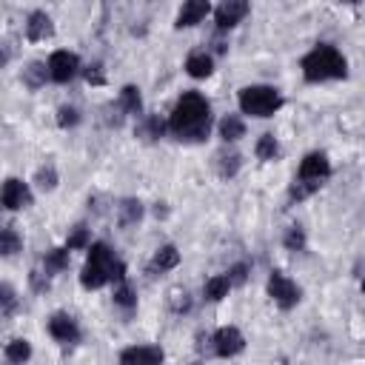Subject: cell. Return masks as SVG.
Returning a JSON list of instances; mask_svg holds the SVG:
<instances>
[{"label":"cell","mask_w":365,"mask_h":365,"mask_svg":"<svg viewBox=\"0 0 365 365\" xmlns=\"http://www.w3.org/2000/svg\"><path fill=\"white\" fill-rule=\"evenodd\" d=\"M208 128H211V106H208V100L200 91H185L177 100L174 111H171L168 131L177 140L200 143V140L208 137Z\"/></svg>","instance_id":"obj_1"},{"label":"cell","mask_w":365,"mask_h":365,"mask_svg":"<svg viewBox=\"0 0 365 365\" xmlns=\"http://www.w3.org/2000/svg\"><path fill=\"white\" fill-rule=\"evenodd\" d=\"M302 77L308 83H322V80H342L348 74V60L342 57V51L336 46L319 43L317 48H311L302 57Z\"/></svg>","instance_id":"obj_2"},{"label":"cell","mask_w":365,"mask_h":365,"mask_svg":"<svg viewBox=\"0 0 365 365\" xmlns=\"http://www.w3.org/2000/svg\"><path fill=\"white\" fill-rule=\"evenodd\" d=\"M328 177H331V163H328V157L319 154V151H311V154L302 157V163H299V174H297L294 185H291L288 197L299 202V200L311 197V194L322 185V180H328Z\"/></svg>","instance_id":"obj_3"},{"label":"cell","mask_w":365,"mask_h":365,"mask_svg":"<svg viewBox=\"0 0 365 365\" xmlns=\"http://www.w3.org/2000/svg\"><path fill=\"white\" fill-rule=\"evenodd\" d=\"M117 262L120 259H114V251L106 242H91L86 265H83V274H80L83 288H103L106 282H111Z\"/></svg>","instance_id":"obj_4"},{"label":"cell","mask_w":365,"mask_h":365,"mask_svg":"<svg viewBox=\"0 0 365 365\" xmlns=\"http://www.w3.org/2000/svg\"><path fill=\"white\" fill-rule=\"evenodd\" d=\"M282 106V97L274 86H248L240 91V108L251 117H271Z\"/></svg>","instance_id":"obj_5"},{"label":"cell","mask_w":365,"mask_h":365,"mask_svg":"<svg viewBox=\"0 0 365 365\" xmlns=\"http://www.w3.org/2000/svg\"><path fill=\"white\" fill-rule=\"evenodd\" d=\"M268 297L279 305V308H294L297 302H299V297H302V291H299V285L297 282H291L282 271H271V277H268Z\"/></svg>","instance_id":"obj_6"},{"label":"cell","mask_w":365,"mask_h":365,"mask_svg":"<svg viewBox=\"0 0 365 365\" xmlns=\"http://www.w3.org/2000/svg\"><path fill=\"white\" fill-rule=\"evenodd\" d=\"M80 68V57L74 51H54L48 57V77L54 83H68Z\"/></svg>","instance_id":"obj_7"},{"label":"cell","mask_w":365,"mask_h":365,"mask_svg":"<svg viewBox=\"0 0 365 365\" xmlns=\"http://www.w3.org/2000/svg\"><path fill=\"white\" fill-rule=\"evenodd\" d=\"M211 348H214L217 356H237V354L245 348V339H242V334H240L234 325H225V328L214 331Z\"/></svg>","instance_id":"obj_8"},{"label":"cell","mask_w":365,"mask_h":365,"mask_svg":"<svg viewBox=\"0 0 365 365\" xmlns=\"http://www.w3.org/2000/svg\"><path fill=\"white\" fill-rule=\"evenodd\" d=\"M0 202H3L6 208H11V211L26 208V205H31V191H29V185H26L23 180L11 177V180H6L3 188H0Z\"/></svg>","instance_id":"obj_9"},{"label":"cell","mask_w":365,"mask_h":365,"mask_svg":"<svg viewBox=\"0 0 365 365\" xmlns=\"http://www.w3.org/2000/svg\"><path fill=\"white\" fill-rule=\"evenodd\" d=\"M48 334H51L57 342H66V345H71V342L80 339L77 322H74L68 314H63V311H57V314L48 317Z\"/></svg>","instance_id":"obj_10"},{"label":"cell","mask_w":365,"mask_h":365,"mask_svg":"<svg viewBox=\"0 0 365 365\" xmlns=\"http://www.w3.org/2000/svg\"><path fill=\"white\" fill-rule=\"evenodd\" d=\"M120 365H163V351L157 345H131L120 354Z\"/></svg>","instance_id":"obj_11"},{"label":"cell","mask_w":365,"mask_h":365,"mask_svg":"<svg viewBox=\"0 0 365 365\" xmlns=\"http://www.w3.org/2000/svg\"><path fill=\"white\" fill-rule=\"evenodd\" d=\"M245 14H248V3H245V0H225V3L214 11V20H217V29L222 31V29L237 26Z\"/></svg>","instance_id":"obj_12"},{"label":"cell","mask_w":365,"mask_h":365,"mask_svg":"<svg viewBox=\"0 0 365 365\" xmlns=\"http://www.w3.org/2000/svg\"><path fill=\"white\" fill-rule=\"evenodd\" d=\"M54 34V26H51V17L46 14V11H31L29 14V20H26V37L31 40V43H37V40H46V37H51Z\"/></svg>","instance_id":"obj_13"},{"label":"cell","mask_w":365,"mask_h":365,"mask_svg":"<svg viewBox=\"0 0 365 365\" xmlns=\"http://www.w3.org/2000/svg\"><path fill=\"white\" fill-rule=\"evenodd\" d=\"M211 11V6L205 3V0H188L182 9H180V14H177V29H188V26H197L205 14Z\"/></svg>","instance_id":"obj_14"},{"label":"cell","mask_w":365,"mask_h":365,"mask_svg":"<svg viewBox=\"0 0 365 365\" xmlns=\"http://www.w3.org/2000/svg\"><path fill=\"white\" fill-rule=\"evenodd\" d=\"M177 265H180V251H177L174 245H163V248H157V254H154V259H151V265H148V274L171 271V268H177Z\"/></svg>","instance_id":"obj_15"},{"label":"cell","mask_w":365,"mask_h":365,"mask_svg":"<svg viewBox=\"0 0 365 365\" xmlns=\"http://www.w3.org/2000/svg\"><path fill=\"white\" fill-rule=\"evenodd\" d=\"M211 68H214V60H211V54H205V51H194V54H188V60H185V71H188L191 77H197V80L208 77Z\"/></svg>","instance_id":"obj_16"},{"label":"cell","mask_w":365,"mask_h":365,"mask_svg":"<svg viewBox=\"0 0 365 365\" xmlns=\"http://www.w3.org/2000/svg\"><path fill=\"white\" fill-rule=\"evenodd\" d=\"M117 108L125 111V114H140V108H143L140 88L137 86H123L120 88V100H117Z\"/></svg>","instance_id":"obj_17"},{"label":"cell","mask_w":365,"mask_h":365,"mask_svg":"<svg viewBox=\"0 0 365 365\" xmlns=\"http://www.w3.org/2000/svg\"><path fill=\"white\" fill-rule=\"evenodd\" d=\"M245 134V123L237 117V114H225L220 120V137L228 143V140H240Z\"/></svg>","instance_id":"obj_18"},{"label":"cell","mask_w":365,"mask_h":365,"mask_svg":"<svg viewBox=\"0 0 365 365\" xmlns=\"http://www.w3.org/2000/svg\"><path fill=\"white\" fill-rule=\"evenodd\" d=\"M228 291H231V282H228V277H225V274H220V277H211V279L205 282V288H202L205 299H211V302H217V299L228 297Z\"/></svg>","instance_id":"obj_19"},{"label":"cell","mask_w":365,"mask_h":365,"mask_svg":"<svg viewBox=\"0 0 365 365\" xmlns=\"http://www.w3.org/2000/svg\"><path fill=\"white\" fill-rule=\"evenodd\" d=\"M68 248H51V251H46V257H43V265H46V274H57V271H63L66 265H68Z\"/></svg>","instance_id":"obj_20"},{"label":"cell","mask_w":365,"mask_h":365,"mask_svg":"<svg viewBox=\"0 0 365 365\" xmlns=\"http://www.w3.org/2000/svg\"><path fill=\"white\" fill-rule=\"evenodd\" d=\"M29 356H31V345H29V339H11V342L6 345V359H9V362L23 365Z\"/></svg>","instance_id":"obj_21"},{"label":"cell","mask_w":365,"mask_h":365,"mask_svg":"<svg viewBox=\"0 0 365 365\" xmlns=\"http://www.w3.org/2000/svg\"><path fill=\"white\" fill-rule=\"evenodd\" d=\"M257 157L259 160H277L279 157V143H277V137L274 134H262L259 140H257Z\"/></svg>","instance_id":"obj_22"},{"label":"cell","mask_w":365,"mask_h":365,"mask_svg":"<svg viewBox=\"0 0 365 365\" xmlns=\"http://www.w3.org/2000/svg\"><path fill=\"white\" fill-rule=\"evenodd\" d=\"M140 217H143L140 200H123L120 202V225H134Z\"/></svg>","instance_id":"obj_23"},{"label":"cell","mask_w":365,"mask_h":365,"mask_svg":"<svg viewBox=\"0 0 365 365\" xmlns=\"http://www.w3.org/2000/svg\"><path fill=\"white\" fill-rule=\"evenodd\" d=\"M23 248V240L14 228H0V254H17Z\"/></svg>","instance_id":"obj_24"},{"label":"cell","mask_w":365,"mask_h":365,"mask_svg":"<svg viewBox=\"0 0 365 365\" xmlns=\"http://www.w3.org/2000/svg\"><path fill=\"white\" fill-rule=\"evenodd\" d=\"M163 131H165V123H163L160 117H148V120L137 128V134H140L143 140H160V137H163Z\"/></svg>","instance_id":"obj_25"},{"label":"cell","mask_w":365,"mask_h":365,"mask_svg":"<svg viewBox=\"0 0 365 365\" xmlns=\"http://www.w3.org/2000/svg\"><path fill=\"white\" fill-rule=\"evenodd\" d=\"M114 302H117L120 308H134V305H137V297H134V291H131V285H128L125 279L117 282V288H114Z\"/></svg>","instance_id":"obj_26"},{"label":"cell","mask_w":365,"mask_h":365,"mask_svg":"<svg viewBox=\"0 0 365 365\" xmlns=\"http://www.w3.org/2000/svg\"><path fill=\"white\" fill-rule=\"evenodd\" d=\"M282 242H285L288 251H302V248H305V231H302L299 225H291Z\"/></svg>","instance_id":"obj_27"},{"label":"cell","mask_w":365,"mask_h":365,"mask_svg":"<svg viewBox=\"0 0 365 365\" xmlns=\"http://www.w3.org/2000/svg\"><path fill=\"white\" fill-rule=\"evenodd\" d=\"M86 245H88V228H86V225H77V228L68 234L66 248H68V251H77V248H86Z\"/></svg>","instance_id":"obj_28"},{"label":"cell","mask_w":365,"mask_h":365,"mask_svg":"<svg viewBox=\"0 0 365 365\" xmlns=\"http://www.w3.org/2000/svg\"><path fill=\"white\" fill-rule=\"evenodd\" d=\"M26 86H31V88H37L43 80H46V66L43 63H31L29 68H26Z\"/></svg>","instance_id":"obj_29"},{"label":"cell","mask_w":365,"mask_h":365,"mask_svg":"<svg viewBox=\"0 0 365 365\" xmlns=\"http://www.w3.org/2000/svg\"><path fill=\"white\" fill-rule=\"evenodd\" d=\"M37 185H40L43 191H51V188L57 185V171H54V165H43V168L37 171Z\"/></svg>","instance_id":"obj_30"},{"label":"cell","mask_w":365,"mask_h":365,"mask_svg":"<svg viewBox=\"0 0 365 365\" xmlns=\"http://www.w3.org/2000/svg\"><path fill=\"white\" fill-rule=\"evenodd\" d=\"M57 123H60L63 128H68V125H77V123H80V114H77V108H71V106H63V108L57 111Z\"/></svg>","instance_id":"obj_31"},{"label":"cell","mask_w":365,"mask_h":365,"mask_svg":"<svg viewBox=\"0 0 365 365\" xmlns=\"http://www.w3.org/2000/svg\"><path fill=\"white\" fill-rule=\"evenodd\" d=\"M240 168V154H231V157H220V177H234Z\"/></svg>","instance_id":"obj_32"},{"label":"cell","mask_w":365,"mask_h":365,"mask_svg":"<svg viewBox=\"0 0 365 365\" xmlns=\"http://www.w3.org/2000/svg\"><path fill=\"white\" fill-rule=\"evenodd\" d=\"M14 302H17L14 288H11V285H6V282H0V311H11V308H14Z\"/></svg>","instance_id":"obj_33"},{"label":"cell","mask_w":365,"mask_h":365,"mask_svg":"<svg viewBox=\"0 0 365 365\" xmlns=\"http://www.w3.org/2000/svg\"><path fill=\"white\" fill-rule=\"evenodd\" d=\"M225 277H228L231 285H240V282H245V277H248V265H245V262H237Z\"/></svg>","instance_id":"obj_34"},{"label":"cell","mask_w":365,"mask_h":365,"mask_svg":"<svg viewBox=\"0 0 365 365\" xmlns=\"http://www.w3.org/2000/svg\"><path fill=\"white\" fill-rule=\"evenodd\" d=\"M86 80H88V83H94V86H103V83H106L100 63H94V66H88V68H86Z\"/></svg>","instance_id":"obj_35"},{"label":"cell","mask_w":365,"mask_h":365,"mask_svg":"<svg viewBox=\"0 0 365 365\" xmlns=\"http://www.w3.org/2000/svg\"><path fill=\"white\" fill-rule=\"evenodd\" d=\"M31 285H34L37 291H46V288H48V277L43 279V277H40V271H31Z\"/></svg>","instance_id":"obj_36"},{"label":"cell","mask_w":365,"mask_h":365,"mask_svg":"<svg viewBox=\"0 0 365 365\" xmlns=\"http://www.w3.org/2000/svg\"><path fill=\"white\" fill-rule=\"evenodd\" d=\"M6 60H9V54H6V51H3V48H0V66H3V63H6Z\"/></svg>","instance_id":"obj_37"}]
</instances>
